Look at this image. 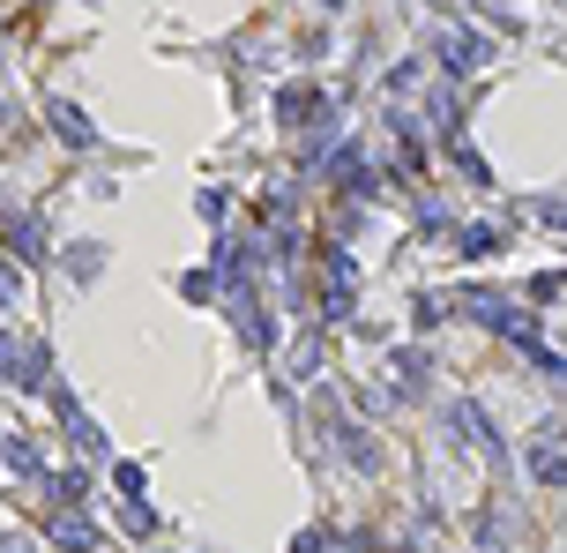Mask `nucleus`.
<instances>
[{
    "mask_svg": "<svg viewBox=\"0 0 567 553\" xmlns=\"http://www.w3.org/2000/svg\"><path fill=\"white\" fill-rule=\"evenodd\" d=\"M68 262H76V277H82V285H90V269L105 262V247H76V255H68Z\"/></svg>",
    "mask_w": 567,
    "mask_h": 553,
    "instance_id": "obj_18",
    "label": "nucleus"
},
{
    "mask_svg": "<svg viewBox=\"0 0 567 553\" xmlns=\"http://www.w3.org/2000/svg\"><path fill=\"white\" fill-rule=\"evenodd\" d=\"M113 486H120V502H127V494H142V464H120V471H113Z\"/></svg>",
    "mask_w": 567,
    "mask_h": 553,
    "instance_id": "obj_17",
    "label": "nucleus"
},
{
    "mask_svg": "<svg viewBox=\"0 0 567 553\" xmlns=\"http://www.w3.org/2000/svg\"><path fill=\"white\" fill-rule=\"evenodd\" d=\"M328 441L344 449V464H351V471H373V464H381V441H373V434H359L351 419H336V426H328Z\"/></svg>",
    "mask_w": 567,
    "mask_h": 553,
    "instance_id": "obj_5",
    "label": "nucleus"
},
{
    "mask_svg": "<svg viewBox=\"0 0 567 553\" xmlns=\"http://www.w3.org/2000/svg\"><path fill=\"white\" fill-rule=\"evenodd\" d=\"M530 479H537V486H567V449L560 441H545V434L530 441Z\"/></svg>",
    "mask_w": 567,
    "mask_h": 553,
    "instance_id": "obj_7",
    "label": "nucleus"
},
{
    "mask_svg": "<svg viewBox=\"0 0 567 553\" xmlns=\"http://www.w3.org/2000/svg\"><path fill=\"white\" fill-rule=\"evenodd\" d=\"M396 382H404V396L426 389V359H418V352H396Z\"/></svg>",
    "mask_w": 567,
    "mask_h": 553,
    "instance_id": "obj_14",
    "label": "nucleus"
},
{
    "mask_svg": "<svg viewBox=\"0 0 567 553\" xmlns=\"http://www.w3.org/2000/svg\"><path fill=\"white\" fill-rule=\"evenodd\" d=\"M455 426H463V434L478 441V457H486V464H500V457H508V441H500V426H493L486 412H478V404H455Z\"/></svg>",
    "mask_w": 567,
    "mask_h": 553,
    "instance_id": "obj_6",
    "label": "nucleus"
},
{
    "mask_svg": "<svg viewBox=\"0 0 567 553\" xmlns=\"http://www.w3.org/2000/svg\"><path fill=\"white\" fill-rule=\"evenodd\" d=\"M0 375H8V389H45V337L0 330Z\"/></svg>",
    "mask_w": 567,
    "mask_h": 553,
    "instance_id": "obj_1",
    "label": "nucleus"
},
{
    "mask_svg": "<svg viewBox=\"0 0 567 553\" xmlns=\"http://www.w3.org/2000/svg\"><path fill=\"white\" fill-rule=\"evenodd\" d=\"M217 292H224L217 269H187V277H180V299H217Z\"/></svg>",
    "mask_w": 567,
    "mask_h": 553,
    "instance_id": "obj_13",
    "label": "nucleus"
},
{
    "mask_svg": "<svg viewBox=\"0 0 567 553\" xmlns=\"http://www.w3.org/2000/svg\"><path fill=\"white\" fill-rule=\"evenodd\" d=\"M53 128L68 135L76 150H82V142H90V135H97V128H90V120H82V113H76V105H68V97H53Z\"/></svg>",
    "mask_w": 567,
    "mask_h": 553,
    "instance_id": "obj_12",
    "label": "nucleus"
},
{
    "mask_svg": "<svg viewBox=\"0 0 567 553\" xmlns=\"http://www.w3.org/2000/svg\"><path fill=\"white\" fill-rule=\"evenodd\" d=\"M433 53H441L448 76H471V68L486 60V38H478V31H441V45H433Z\"/></svg>",
    "mask_w": 567,
    "mask_h": 553,
    "instance_id": "obj_4",
    "label": "nucleus"
},
{
    "mask_svg": "<svg viewBox=\"0 0 567 553\" xmlns=\"http://www.w3.org/2000/svg\"><path fill=\"white\" fill-rule=\"evenodd\" d=\"M0 464L15 471V479H45V464H38V449H31V441H0Z\"/></svg>",
    "mask_w": 567,
    "mask_h": 553,
    "instance_id": "obj_11",
    "label": "nucleus"
},
{
    "mask_svg": "<svg viewBox=\"0 0 567 553\" xmlns=\"http://www.w3.org/2000/svg\"><path fill=\"white\" fill-rule=\"evenodd\" d=\"M351 277H359L351 255H328V277H322V307L328 314H351Z\"/></svg>",
    "mask_w": 567,
    "mask_h": 553,
    "instance_id": "obj_8",
    "label": "nucleus"
},
{
    "mask_svg": "<svg viewBox=\"0 0 567 553\" xmlns=\"http://www.w3.org/2000/svg\"><path fill=\"white\" fill-rule=\"evenodd\" d=\"M493 247H500V232H493V224H471V232H463V255H493Z\"/></svg>",
    "mask_w": 567,
    "mask_h": 553,
    "instance_id": "obj_15",
    "label": "nucleus"
},
{
    "mask_svg": "<svg viewBox=\"0 0 567 553\" xmlns=\"http://www.w3.org/2000/svg\"><path fill=\"white\" fill-rule=\"evenodd\" d=\"M120 531H127V539H158L164 516L150 509V502H127V509H120Z\"/></svg>",
    "mask_w": 567,
    "mask_h": 553,
    "instance_id": "obj_10",
    "label": "nucleus"
},
{
    "mask_svg": "<svg viewBox=\"0 0 567 553\" xmlns=\"http://www.w3.org/2000/svg\"><path fill=\"white\" fill-rule=\"evenodd\" d=\"M15 292H23V262H15V255H0V307H8Z\"/></svg>",
    "mask_w": 567,
    "mask_h": 553,
    "instance_id": "obj_16",
    "label": "nucleus"
},
{
    "mask_svg": "<svg viewBox=\"0 0 567 553\" xmlns=\"http://www.w3.org/2000/svg\"><path fill=\"white\" fill-rule=\"evenodd\" d=\"M291 553H328V539H322V531H299V539H291Z\"/></svg>",
    "mask_w": 567,
    "mask_h": 553,
    "instance_id": "obj_19",
    "label": "nucleus"
},
{
    "mask_svg": "<svg viewBox=\"0 0 567 553\" xmlns=\"http://www.w3.org/2000/svg\"><path fill=\"white\" fill-rule=\"evenodd\" d=\"M45 240H53V232H45V217H31V210H0V247H8L15 262H38Z\"/></svg>",
    "mask_w": 567,
    "mask_h": 553,
    "instance_id": "obj_2",
    "label": "nucleus"
},
{
    "mask_svg": "<svg viewBox=\"0 0 567 553\" xmlns=\"http://www.w3.org/2000/svg\"><path fill=\"white\" fill-rule=\"evenodd\" d=\"M53 546H68V553H90V546H97V531H90L82 516H53Z\"/></svg>",
    "mask_w": 567,
    "mask_h": 553,
    "instance_id": "obj_9",
    "label": "nucleus"
},
{
    "mask_svg": "<svg viewBox=\"0 0 567 553\" xmlns=\"http://www.w3.org/2000/svg\"><path fill=\"white\" fill-rule=\"evenodd\" d=\"M0 553H31V546H23V539H0Z\"/></svg>",
    "mask_w": 567,
    "mask_h": 553,
    "instance_id": "obj_20",
    "label": "nucleus"
},
{
    "mask_svg": "<svg viewBox=\"0 0 567 553\" xmlns=\"http://www.w3.org/2000/svg\"><path fill=\"white\" fill-rule=\"evenodd\" d=\"M277 120H284V128H299V120H306V128H322V120H328V97L314 83H291V90H284V105H277Z\"/></svg>",
    "mask_w": 567,
    "mask_h": 553,
    "instance_id": "obj_3",
    "label": "nucleus"
}]
</instances>
